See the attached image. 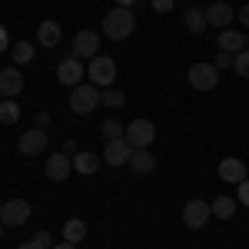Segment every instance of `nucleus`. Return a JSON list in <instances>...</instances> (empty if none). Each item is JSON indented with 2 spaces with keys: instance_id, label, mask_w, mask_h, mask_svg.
Listing matches in <instances>:
<instances>
[{
  "instance_id": "obj_1",
  "label": "nucleus",
  "mask_w": 249,
  "mask_h": 249,
  "mask_svg": "<svg viewBox=\"0 0 249 249\" xmlns=\"http://www.w3.org/2000/svg\"><path fill=\"white\" fill-rule=\"evenodd\" d=\"M136 30V14L130 7H113L107 17H103V34L110 40H126Z\"/></svg>"
},
{
  "instance_id": "obj_2",
  "label": "nucleus",
  "mask_w": 249,
  "mask_h": 249,
  "mask_svg": "<svg viewBox=\"0 0 249 249\" xmlns=\"http://www.w3.org/2000/svg\"><path fill=\"white\" fill-rule=\"evenodd\" d=\"M100 103H103L100 100V87H93V83H80V87H73V93H70V110L77 116H90Z\"/></svg>"
},
{
  "instance_id": "obj_3",
  "label": "nucleus",
  "mask_w": 249,
  "mask_h": 249,
  "mask_svg": "<svg viewBox=\"0 0 249 249\" xmlns=\"http://www.w3.org/2000/svg\"><path fill=\"white\" fill-rule=\"evenodd\" d=\"M123 140H126L133 150H150L153 140H156V126L150 123V120H133V123H126Z\"/></svg>"
},
{
  "instance_id": "obj_4",
  "label": "nucleus",
  "mask_w": 249,
  "mask_h": 249,
  "mask_svg": "<svg viewBox=\"0 0 249 249\" xmlns=\"http://www.w3.org/2000/svg\"><path fill=\"white\" fill-rule=\"evenodd\" d=\"M87 73H90V83H93V87H113V80H116V60L96 53V57L90 60V67H87Z\"/></svg>"
},
{
  "instance_id": "obj_5",
  "label": "nucleus",
  "mask_w": 249,
  "mask_h": 249,
  "mask_svg": "<svg viewBox=\"0 0 249 249\" xmlns=\"http://www.w3.org/2000/svg\"><path fill=\"white\" fill-rule=\"evenodd\" d=\"M210 216H213V206L206 203V199H190L186 206H183V226L186 230H203L206 223H210Z\"/></svg>"
},
{
  "instance_id": "obj_6",
  "label": "nucleus",
  "mask_w": 249,
  "mask_h": 249,
  "mask_svg": "<svg viewBox=\"0 0 249 249\" xmlns=\"http://www.w3.org/2000/svg\"><path fill=\"white\" fill-rule=\"evenodd\" d=\"M216 83H219V70L213 67V63H193L190 67V87L193 90H216Z\"/></svg>"
},
{
  "instance_id": "obj_7",
  "label": "nucleus",
  "mask_w": 249,
  "mask_h": 249,
  "mask_svg": "<svg viewBox=\"0 0 249 249\" xmlns=\"http://www.w3.org/2000/svg\"><path fill=\"white\" fill-rule=\"evenodd\" d=\"M30 219V203L27 199H7L0 206V223L3 226H23Z\"/></svg>"
},
{
  "instance_id": "obj_8",
  "label": "nucleus",
  "mask_w": 249,
  "mask_h": 249,
  "mask_svg": "<svg viewBox=\"0 0 249 249\" xmlns=\"http://www.w3.org/2000/svg\"><path fill=\"white\" fill-rule=\"evenodd\" d=\"M73 57L77 60H93L100 53V34L96 30H80L77 37H73Z\"/></svg>"
},
{
  "instance_id": "obj_9",
  "label": "nucleus",
  "mask_w": 249,
  "mask_h": 249,
  "mask_svg": "<svg viewBox=\"0 0 249 249\" xmlns=\"http://www.w3.org/2000/svg\"><path fill=\"white\" fill-rule=\"evenodd\" d=\"M130 156H133V146L126 143V140H110L107 146H103V163L107 166H130Z\"/></svg>"
},
{
  "instance_id": "obj_10",
  "label": "nucleus",
  "mask_w": 249,
  "mask_h": 249,
  "mask_svg": "<svg viewBox=\"0 0 249 249\" xmlns=\"http://www.w3.org/2000/svg\"><path fill=\"white\" fill-rule=\"evenodd\" d=\"M47 146H50V140H47V133L40 130V126H34V130H27V133L17 140V150L23 156H37V153H47Z\"/></svg>"
},
{
  "instance_id": "obj_11",
  "label": "nucleus",
  "mask_w": 249,
  "mask_h": 249,
  "mask_svg": "<svg viewBox=\"0 0 249 249\" xmlns=\"http://www.w3.org/2000/svg\"><path fill=\"white\" fill-rule=\"evenodd\" d=\"M83 60L77 57H67V60H60V67H57V80L63 83V87H80L83 83Z\"/></svg>"
},
{
  "instance_id": "obj_12",
  "label": "nucleus",
  "mask_w": 249,
  "mask_h": 249,
  "mask_svg": "<svg viewBox=\"0 0 249 249\" xmlns=\"http://www.w3.org/2000/svg\"><path fill=\"white\" fill-rule=\"evenodd\" d=\"M70 173H73V163H70L67 153H50L47 156V179L63 183V179H70Z\"/></svg>"
},
{
  "instance_id": "obj_13",
  "label": "nucleus",
  "mask_w": 249,
  "mask_h": 249,
  "mask_svg": "<svg viewBox=\"0 0 249 249\" xmlns=\"http://www.w3.org/2000/svg\"><path fill=\"white\" fill-rule=\"evenodd\" d=\"M232 20H236V14H232V7L226 3V0H216V3H210V7H206V23H210V27L226 30Z\"/></svg>"
},
{
  "instance_id": "obj_14",
  "label": "nucleus",
  "mask_w": 249,
  "mask_h": 249,
  "mask_svg": "<svg viewBox=\"0 0 249 249\" xmlns=\"http://www.w3.org/2000/svg\"><path fill=\"white\" fill-rule=\"evenodd\" d=\"M20 90H23V73H20L17 67L0 70V96H3V100H14Z\"/></svg>"
},
{
  "instance_id": "obj_15",
  "label": "nucleus",
  "mask_w": 249,
  "mask_h": 249,
  "mask_svg": "<svg viewBox=\"0 0 249 249\" xmlns=\"http://www.w3.org/2000/svg\"><path fill=\"white\" fill-rule=\"evenodd\" d=\"M219 179L239 186V183L246 179V163H243V160H236V156H226V160L219 163Z\"/></svg>"
},
{
  "instance_id": "obj_16",
  "label": "nucleus",
  "mask_w": 249,
  "mask_h": 249,
  "mask_svg": "<svg viewBox=\"0 0 249 249\" xmlns=\"http://www.w3.org/2000/svg\"><path fill=\"white\" fill-rule=\"evenodd\" d=\"M216 47L236 57L239 50H246V34H243V30H232V27H226V30H219V43H216Z\"/></svg>"
},
{
  "instance_id": "obj_17",
  "label": "nucleus",
  "mask_w": 249,
  "mask_h": 249,
  "mask_svg": "<svg viewBox=\"0 0 249 249\" xmlns=\"http://www.w3.org/2000/svg\"><path fill=\"white\" fill-rule=\"evenodd\" d=\"M60 34H63V30H60L57 20H43V23L37 27V43H40V47H57Z\"/></svg>"
},
{
  "instance_id": "obj_18",
  "label": "nucleus",
  "mask_w": 249,
  "mask_h": 249,
  "mask_svg": "<svg viewBox=\"0 0 249 249\" xmlns=\"http://www.w3.org/2000/svg\"><path fill=\"white\" fill-rule=\"evenodd\" d=\"M130 166H133V173L146 176V173L156 170V156L150 153V150H133V156H130Z\"/></svg>"
},
{
  "instance_id": "obj_19",
  "label": "nucleus",
  "mask_w": 249,
  "mask_h": 249,
  "mask_svg": "<svg viewBox=\"0 0 249 249\" xmlns=\"http://www.w3.org/2000/svg\"><path fill=\"white\" fill-rule=\"evenodd\" d=\"M213 216L216 219H232L236 216V206H239V199H232V196H219V199H213Z\"/></svg>"
},
{
  "instance_id": "obj_20",
  "label": "nucleus",
  "mask_w": 249,
  "mask_h": 249,
  "mask_svg": "<svg viewBox=\"0 0 249 249\" xmlns=\"http://www.w3.org/2000/svg\"><path fill=\"white\" fill-rule=\"evenodd\" d=\"M87 223H83V219H67V223H63V239H67V243H73V246H77V243H83V239H87Z\"/></svg>"
},
{
  "instance_id": "obj_21",
  "label": "nucleus",
  "mask_w": 249,
  "mask_h": 249,
  "mask_svg": "<svg viewBox=\"0 0 249 249\" xmlns=\"http://www.w3.org/2000/svg\"><path fill=\"white\" fill-rule=\"evenodd\" d=\"M183 23H186L190 34H203V30L210 27V23H206V10H199V7H190L186 17H183Z\"/></svg>"
},
{
  "instance_id": "obj_22",
  "label": "nucleus",
  "mask_w": 249,
  "mask_h": 249,
  "mask_svg": "<svg viewBox=\"0 0 249 249\" xmlns=\"http://www.w3.org/2000/svg\"><path fill=\"white\" fill-rule=\"evenodd\" d=\"M103 163V156H96V153H77L73 156V170L83 173V176H90V173H96V166Z\"/></svg>"
},
{
  "instance_id": "obj_23",
  "label": "nucleus",
  "mask_w": 249,
  "mask_h": 249,
  "mask_svg": "<svg viewBox=\"0 0 249 249\" xmlns=\"http://www.w3.org/2000/svg\"><path fill=\"white\" fill-rule=\"evenodd\" d=\"M17 120H20L17 100H0V123H3V126H14Z\"/></svg>"
},
{
  "instance_id": "obj_24",
  "label": "nucleus",
  "mask_w": 249,
  "mask_h": 249,
  "mask_svg": "<svg viewBox=\"0 0 249 249\" xmlns=\"http://www.w3.org/2000/svg\"><path fill=\"white\" fill-rule=\"evenodd\" d=\"M10 57H14V63H17V67L30 63V60H34V43H27V40L14 43V47H10Z\"/></svg>"
},
{
  "instance_id": "obj_25",
  "label": "nucleus",
  "mask_w": 249,
  "mask_h": 249,
  "mask_svg": "<svg viewBox=\"0 0 249 249\" xmlns=\"http://www.w3.org/2000/svg\"><path fill=\"white\" fill-rule=\"evenodd\" d=\"M100 133H103V140L110 143V140H123L126 126H123V123H116V120H103V123H100Z\"/></svg>"
},
{
  "instance_id": "obj_26",
  "label": "nucleus",
  "mask_w": 249,
  "mask_h": 249,
  "mask_svg": "<svg viewBox=\"0 0 249 249\" xmlns=\"http://www.w3.org/2000/svg\"><path fill=\"white\" fill-rule=\"evenodd\" d=\"M100 100H103V107H110V110H120V107H126V93H123V90H110V87L100 93Z\"/></svg>"
},
{
  "instance_id": "obj_27",
  "label": "nucleus",
  "mask_w": 249,
  "mask_h": 249,
  "mask_svg": "<svg viewBox=\"0 0 249 249\" xmlns=\"http://www.w3.org/2000/svg\"><path fill=\"white\" fill-rule=\"evenodd\" d=\"M232 67H236V73H239V77L249 80V47H246V50H239V53L232 57Z\"/></svg>"
},
{
  "instance_id": "obj_28",
  "label": "nucleus",
  "mask_w": 249,
  "mask_h": 249,
  "mask_svg": "<svg viewBox=\"0 0 249 249\" xmlns=\"http://www.w3.org/2000/svg\"><path fill=\"white\" fill-rule=\"evenodd\" d=\"M213 67H216V70H226V67H232V53L219 50V53H216V60H213Z\"/></svg>"
},
{
  "instance_id": "obj_29",
  "label": "nucleus",
  "mask_w": 249,
  "mask_h": 249,
  "mask_svg": "<svg viewBox=\"0 0 249 249\" xmlns=\"http://www.w3.org/2000/svg\"><path fill=\"white\" fill-rule=\"evenodd\" d=\"M34 243H37L40 249H53V236H50L47 230H40L37 236H34Z\"/></svg>"
},
{
  "instance_id": "obj_30",
  "label": "nucleus",
  "mask_w": 249,
  "mask_h": 249,
  "mask_svg": "<svg viewBox=\"0 0 249 249\" xmlns=\"http://www.w3.org/2000/svg\"><path fill=\"white\" fill-rule=\"evenodd\" d=\"M150 3H153L156 14H170L173 7H176V0H150Z\"/></svg>"
},
{
  "instance_id": "obj_31",
  "label": "nucleus",
  "mask_w": 249,
  "mask_h": 249,
  "mask_svg": "<svg viewBox=\"0 0 249 249\" xmlns=\"http://www.w3.org/2000/svg\"><path fill=\"white\" fill-rule=\"evenodd\" d=\"M236 199H239L243 206H249V179H243V183H239V193H236Z\"/></svg>"
},
{
  "instance_id": "obj_32",
  "label": "nucleus",
  "mask_w": 249,
  "mask_h": 249,
  "mask_svg": "<svg viewBox=\"0 0 249 249\" xmlns=\"http://www.w3.org/2000/svg\"><path fill=\"white\" fill-rule=\"evenodd\" d=\"M3 50H10V37H7V30H3V23H0V53Z\"/></svg>"
},
{
  "instance_id": "obj_33",
  "label": "nucleus",
  "mask_w": 249,
  "mask_h": 249,
  "mask_svg": "<svg viewBox=\"0 0 249 249\" xmlns=\"http://www.w3.org/2000/svg\"><path fill=\"white\" fill-rule=\"evenodd\" d=\"M236 20H239V23H243V27L249 30V3L243 7V10H239V14H236Z\"/></svg>"
},
{
  "instance_id": "obj_34",
  "label": "nucleus",
  "mask_w": 249,
  "mask_h": 249,
  "mask_svg": "<svg viewBox=\"0 0 249 249\" xmlns=\"http://www.w3.org/2000/svg\"><path fill=\"white\" fill-rule=\"evenodd\" d=\"M63 153H67V156L73 153V156H77V143H73V140H67V143H63Z\"/></svg>"
},
{
  "instance_id": "obj_35",
  "label": "nucleus",
  "mask_w": 249,
  "mask_h": 249,
  "mask_svg": "<svg viewBox=\"0 0 249 249\" xmlns=\"http://www.w3.org/2000/svg\"><path fill=\"white\" fill-rule=\"evenodd\" d=\"M53 249H77V246H73V243H67V239H63V243H57V246H53Z\"/></svg>"
},
{
  "instance_id": "obj_36",
  "label": "nucleus",
  "mask_w": 249,
  "mask_h": 249,
  "mask_svg": "<svg viewBox=\"0 0 249 249\" xmlns=\"http://www.w3.org/2000/svg\"><path fill=\"white\" fill-rule=\"evenodd\" d=\"M136 0H116V7H133Z\"/></svg>"
},
{
  "instance_id": "obj_37",
  "label": "nucleus",
  "mask_w": 249,
  "mask_h": 249,
  "mask_svg": "<svg viewBox=\"0 0 249 249\" xmlns=\"http://www.w3.org/2000/svg\"><path fill=\"white\" fill-rule=\"evenodd\" d=\"M17 249H40V246L34 243V239H30V243H23V246H17Z\"/></svg>"
},
{
  "instance_id": "obj_38",
  "label": "nucleus",
  "mask_w": 249,
  "mask_h": 249,
  "mask_svg": "<svg viewBox=\"0 0 249 249\" xmlns=\"http://www.w3.org/2000/svg\"><path fill=\"white\" fill-rule=\"evenodd\" d=\"M0 239H3V223H0Z\"/></svg>"
},
{
  "instance_id": "obj_39",
  "label": "nucleus",
  "mask_w": 249,
  "mask_h": 249,
  "mask_svg": "<svg viewBox=\"0 0 249 249\" xmlns=\"http://www.w3.org/2000/svg\"><path fill=\"white\" fill-rule=\"evenodd\" d=\"M246 47H249V37H246Z\"/></svg>"
},
{
  "instance_id": "obj_40",
  "label": "nucleus",
  "mask_w": 249,
  "mask_h": 249,
  "mask_svg": "<svg viewBox=\"0 0 249 249\" xmlns=\"http://www.w3.org/2000/svg\"><path fill=\"white\" fill-rule=\"evenodd\" d=\"M0 100H3V96H0Z\"/></svg>"
},
{
  "instance_id": "obj_41",
  "label": "nucleus",
  "mask_w": 249,
  "mask_h": 249,
  "mask_svg": "<svg viewBox=\"0 0 249 249\" xmlns=\"http://www.w3.org/2000/svg\"><path fill=\"white\" fill-rule=\"evenodd\" d=\"M0 206H3V203H0Z\"/></svg>"
}]
</instances>
